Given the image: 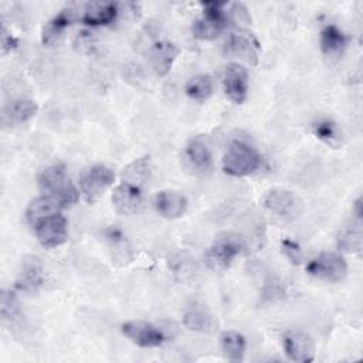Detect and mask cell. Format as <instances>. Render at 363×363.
I'll return each mask as SVG.
<instances>
[{
	"instance_id": "1",
	"label": "cell",
	"mask_w": 363,
	"mask_h": 363,
	"mask_svg": "<svg viewBox=\"0 0 363 363\" xmlns=\"http://www.w3.org/2000/svg\"><path fill=\"white\" fill-rule=\"evenodd\" d=\"M43 196L54 200L61 208L74 206L79 199V191L67 174L64 164H51L43 169L37 179Z\"/></svg>"
},
{
	"instance_id": "2",
	"label": "cell",
	"mask_w": 363,
	"mask_h": 363,
	"mask_svg": "<svg viewBox=\"0 0 363 363\" xmlns=\"http://www.w3.org/2000/svg\"><path fill=\"white\" fill-rule=\"evenodd\" d=\"M261 164L259 153L247 142L234 140L223 156V172L233 177H244L254 173Z\"/></svg>"
},
{
	"instance_id": "3",
	"label": "cell",
	"mask_w": 363,
	"mask_h": 363,
	"mask_svg": "<svg viewBox=\"0 0 363 363\" xmlns=\"http://www.w3.org/2000/svg\"><path fill=\"white\" fill-rule=\"evenodd\" d=\"M244 250V241L238 234L224 233L218 235L204 254L206 265L211 271H223L228 268L233 259Z\"/></svg>"
},
{
	"instance_id": "4",
	"label": "cell",
	"mask_w": 363,
	"mask_h": 363,
	"mask_svg": "<svg viewBox=\"0 0 363 363\" xmlns=\"http://www.w3.org/2000/svg\"><path fill=\"white\" fill-rule=\"evenodd\" d=\"M264 207L284 221L296 220L303 211L302 199L286 189H272L262 197Z\"/></svg>"
},
{
	"instance_id": "5",
	"label": "cell",
	"mask_w": 363,
	"mask_h": 363,
	"mask_svg": "<svg viewBox=\"0 0 363 363\" xmlns=\"http://www.w3.org/2000/svg\"><path fill=\"white\" fill-rule=\"evenodd\" d=\"M31 227L37 241L44 248H55L67 241L68 223L60 210L37 220Z\"/></svg>"
},
{
	"instance_id": "6",
	"label": "cell",
	"mask_w": 363,
	"mask_h": 363,
	"mask_svg": "<svg viewBox=\"0 0 363 363\" xmlns=\"http://www.w3.org/2000/svg\"><path fill=\"white\" fill-rule=\"evenodd\" d=\"M113 182L115 172L111 167L104 164L91 166L81 174V194L88 204H94L113 184Z\"/></svg>"
},
{
	"instance_id": "7",
	"label": "cell",
	"mask_w": 363,
	"mask_h": 363,
	"mask_svg": "<svg viewBox=\"0 0 363 363\" xmlns=\"http://www.w3.org/2000/svg\"><path fill=\"white\" fill-rule=\"evenodd\" d=\"M225 3L207 1L203 3L204 11L193 24V34L200 40H214L217 38L224 28L227 27V16L223 10Z\"/></svg>"
},
{
	"instance_id": "8",
	"label": "cell",
	"mask_w": 363,
	"mask_h": 363,
	"mask_svg": "<svg viewBox=\"0 0 363 363\" xmlns=\"http://www.w3.org/2000/svg\"><path fill=\"white\" fill-rule=\"evenodd\" d=\"M306 272L326 282H340L347 275V262L337 252H320L306 265Z\"/></svg>"
},
{
	"instance_id": "9",
	"label": "cell",
	"mask_w": 363,
	"mask_h": 363,
	"mask_svg": "<svg viewBox=\"0 0 363 363\" xmlns=\"http://www.w3.org/2000/svg\"><path fill=\"white\" fill-rule=\"evenodd\" d=\"M121 330L139 347H159L166 342V335L163 330L146 320H128L121 326Z\"/></svg>"
},
{
	"instance_id": "10",
	"label": "cell",
	"mask_w": 363,
	"mask_h": 363,
	"mask_svg": "<svg viewBox=\"0 0 363 363\" xmlns=\"http://www.w3.org/2000/svg\"><path fill=\"white\" fill-rule=\"evenodd\" d=\"M284 352L289 360L296 363H309L315 359L316 346L313 339L301 330H286L282 335Z\"/></svg>"
},
{
	"instance_id": "11",
	"label": "cell",
	"mask_w": 363,
	"mask_h": 363,
	"mask_svg": "<svg viewBox=\"0 0 363 363\" xmlns=\"http://www.w3.org/2000/svg\"><path fill=\"white\" fill-rule=\"evenodd\" d=\"M225 95L234 104H242L248 94V71L240 62H230L223 75Z\"/></svg>"
},
{
	"instance_id": "12",
	"label": "cell",
	"mask_w": 363,
	"mask_h": 363,
	"mask_svg": "<svg viewBox=\"0 0 363 363\" xmlns=\"http://www.w3.org/2000/svg\"><path fill=\"white\" fill-rule=\"evenodd\" d=\"M44 282L43 265L34 255H27L21 259V265L16 279V289L24 294H35Z\"/></svg>"
},
{
	"instance_id": "13",
	"label": "cell",
	"mask_w": 363,
	"mask_h": 363,
	"mask_svg": "<svg viewBox=\"0 0 363 363\" xmlns=\"http://www.w3.org/2000/svg\"><path fill=\"white\" fill-rule=\"evenodd\" d=\"M112 204L116 213L122 216H132L138 213L142 206V187L122 182L112 193Z\"/></svg>"
},
{
	"instance_id": "14",
	"label": "cell",
	"mask_w": 363,
	"mask_h": 363,
	"mask_svg": "<svg viewBox=\"0 0 363 363\" xmlns=\"http://www.w3.org/2000/svg\"><path fill=\"white\" fill-rule=\"evenodd\" d=\"M259 44L255 38L244 34H231L224 44V54L227 57L238 58L251 65L258 64Z\"/></svg>"
},
{
	"instance_id": "15",
	"label": "cell",
	"mask_w": 363,
	"mask_h": 363,
	"mask_svg": "<svg viewBox=\"0 0 363 363\" xmlns=\"http://www.w3.org/2000/svg\"><path fill=\"white\" fill-rule=\"evenodd\" d=\"M184 156L190 166L197 172L207 174L213 169V153L207 139L203 135L194 136L189 140L184 149Z\"/></svg>"
},
{
	"instance_id": "16",
	"label": "cell",
	"mask_w": 363,
	"mask_h": 363,
	"mask_svg": "<svg viewBox=\"0 0 363 363\" xmlns=\"http://www.w3.org/2000/svg\"><path fill=\"white\" fill-rule=\"evenodd\" d=\"M155 208L156 211L169 220H174L182 217L187 208V199L183 193L172 189L160 190L155 196Z\"/></svg>"
},
{
	"instance_id": "17",
	"label": "cell",
	"mask_w": 363,
	"mask_h": 363,
	"mask_svg": "<svg viewBox=\"0 0 363 363\" xmlns=\"http://www.w3.org/2000/svg\"><path fill=\"white\" fill-rule=\"evenodd\" d=\"M179 54H180V48L170 41L155 43L149 51V58H150V65L156 72V75L159 77L167 75Z\"/></svg>"
},
{
	"instance_id": "18",
	"label": "cell",
	"mask_w": 363,
	"mask_h": 363,
	"mask_svg": "<svg viewBox=\"0 0 363 363\" xmlns=\"http://www.w3.org/2000/svg\"><path fill=\"white\" fill-rule=\"evenodd\" d=\"M37 111H38V105L33 99H28V98L13 99L4 106L1 113V122L3 125L16 126L31 119L37 113Z\"/></svg>"
},
{
	"instance_id": "19",
	"label": "cell",
	"mask_w": 363,
	"mask_h": 363,
	"mask_svg": "<svg viewBox=\"0 0 363 363\" xmlns=\"http://www.w3.org/2000/svg\"><path fill=\"white\" fill-rule=\"evenodd\" d=\"M119 9L113 1H94L86 4L81 21L85 26H108L118 17Z\"/></svg>"
},
{
	"instance_id": "20",
	"label": "cell",
	"mask_w": 363,
	"mask_h": 363,
	"mask_svg": "<svg viewBox=\"0 0 363 363\" xmlns=\"http://www.w3.org/2000/svg\"><path fill=\"white\" fill-rule=\"evenodd\" d=\"M349 41L350 37L333 24L325 26L320 31V50L328 57L340 55L347 47Z\"/></svg>"
},
{
	"instance_id": "21",
	"label": "cell",
	"mask_w": 363,
	"mask_h": 363,
	"mask_svg": "<svg viewBox=\"0 0 363 363\" xmlns=\"http://www.w3.org/2000/svg\"><path fill=\"white\" fill-rule=\"evenodd\" d=\"M71 20H72V10L69 7L61 10L57 16H54L43 27V31H41V41H43V44L47 45V47H51L55 43H58V40L61 38L62 33L69 26Z\"/></svg>"
},
{
	"instance_id": "22",
	"label": "cell",
	"mask_w": 363,
	"mask_h": 363,
	"mask_svg": "<svg viewBox=\"0 0 363 363\" xmlns=\"http://www.w3.org/2000/svg\"><path fill=\"white\" fill-rule=\"evenodd\" d=\"M362 218L356 217L354 221L345 225L336 238L337 248L345 252H359L362 250Z\"/></svg>"
},
{
	"instance_id": "23",
	"label": "cell",
	"mask_w": 363,
	"mask_h": 363,
	"mask_svg": "<svg viewBox=\"0 0 363 363\" xmlns=\"http://www.w3.org/2000/svg\"><path fill=\"white\" fill-rule=\"evenodd\" d=\"M220 345L224 356L230 362H241L245 354V337L235 330H225L221 333Z\"/></svg>"
},
{
	"instance_id": "24",
	"label": "cell",
	"mask_w": 363,
	"mask_h": 363,
	"mask_svg": "<svg viewBox=\"0 0 363 363\" xmlns=\"http://www.w3.org/2000/svg\"><path fill=\"white\" fill-rule=\"evenodd\" d=\"M184 91L189 98L199 102H204L213 94V79L208 74L194 75L186 82Z\"/></svg>"
},
{
	"instance_id": "25",
	"label": "cell",
	"mask_w": 363,
	"mask_h": 363,
	"mask_svg": "<svg viewBox=\"0 0 363 363\" xmlns=\"http://www.w3.org/2000/svg\"><path fill=\"white\" fill-rule=\"evenodd\" d=\"M150 174H152V166H150L149 157H139V159L133 160L123 170L122 182H128L130 184L142 187L150 179Z\"/></svg>"
},
{
	"instance_id": "26",
	"label": "cell",
	"mask_w": 363,
	"mask_h": 363,
	"mask_svg": "<svg viewBox=\"0 0 363 363\" xmlns=\"http://www.w3.org/2000/svg\"><path fill=\"white\" fill-rule=\"evenodd\" d=\"M61 207L54 201L51 200L50 197L47 196H38L35 199H33L28 206H27V210H26V218H27V223L31 225L34 224L37 220L51 214V213H55L58 211Z\"/></svg>"
},
{
	"instance_id": "27",
	"label": "cell",
	"mask_w": 363,
	"mask_h": 363,
	"mask_svg": "<svg viewBox=\"0 0 363 363\" xmlns=\"http://www.w3.org/2000/svg\"><path fill=\"white\" fill-rule=\"evenodd\" d=\"M183 325L189 330L203 332L211 326V316L201 305L189 306L183 315Z\"/></svg>"
},
{
	"instance_id": "28",
	"label": "cell",
	"mask_w": 363,
	"mask_h": 363,
	"mask_svg": "<svg viewBox=\"0 0 363 363\" xmlns=\"http://www.w3.org/2000/svg\"><path fill=\"white\" fill-rule=\"evenodd\" d=\"M0 313L3 320H11L18 315V302L16 299L14 292L1 291L0 296Z\"/></svg>"
},
{
	"instance_id": "29",
	"label": "cell",
	"mask_w": 363,
	"mask_h": 363,
	"mask_svg": "<svg viewBox=\"0 0 363 363\" xmlns=\"http://www.w3.org/2000/svg\"><path fill=\"white\" fill-rule=\"evenodd\" d=\"M312 129H313V135L326 143H332L333 140L337 139L336 123L329 119H320L315 122L312 125Z\"/></svg>"
},
{
	"instance_id": "30",
	"label": "cell",
	"mask_w": 363,
	"mask_h": 363,
	"mask_svg": "<svg viewBox=\"0 0 363 363\" xmlns=\"http://www.w3.org/2000/svg\"><path fill=\"white\" fill-rule=\"evenodd\" d=\"M281 250H282V254L289 259L291 264L299 265L302 262V250L298 242H295L289 238H284L281 242Z\"/></svg>"
},
{
	"instance_id": "31",
	"label": "cell",
	"mask_w": 363,
	"mask_h": 363,
	"mask_svg": "<svg viewBox=\"0 0 363 363\" xmlns=\"http://www.w3.org/2000/svg\"><path fill=\"white\" fill-rule=\"evenodd\" d=\"M17 38L13 37L10 33H7L6 27L3 26L1 27V51L3 54H7V52H11L14 48H17Z\"/></svg>"
},
{
	"instance_id": "32",
	"label": "cell",
	"mask_w": 363,
	"mask_h": 363,
	"mask_svg": "<svg viewBox=\"0 0 363 363\" xmlns=\"http://www.w3.org/2000/svg\"><path fill=\"white\" fill-rule=\"evenodd\" d=\"M231 14L234 16V18L235 20H238V21H245V23H250V16H248V13H247V9L241 4V3H235V4H233V7H231Z\"/></svg>"
}]
</instances>
